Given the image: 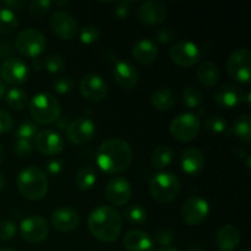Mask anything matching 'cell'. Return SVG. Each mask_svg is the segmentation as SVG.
<instances>
[{
  "instance_id": "7402d4cb",
  "label": "cell",
  "mask_w": 251,
  "mask_h": 251,
  "mask_svg": "<svg viewBox=\"0 0 251 251\" xmlns=\"http://www.w3.org/2000/svg\"><path fill=\"white\" fill-rule=\"evenodd\" d=\"M113 76L115 82L124 90H132L139 82L136 68L127 61H118L113 70Z\"/></svg>"
},
{
  "instance_id": "c3c4849f",
  "label": "cell",
  "mask_w": 251,
  "mask_h": 251,
  "mask_svg": "<svg viewBox=\"0 0 251 251\" xmlns=\"http://www.w3.org/2000/svg\"><path fill=\"white\" fill-rule=\"evenodd\" d=\"M4 5L5 7H7V9L12 10V11L15 12V10L24 9L26 2L22 1V0H6V1H4Z\"/></svg>"
},
{
  "instance_id": "52a82bcc",
  "label": "cell",
  "mask_w": 251,
  "mask_h": 251,
  "mask_svg": "<svg viewBox=\"0 0 251 251\" xmlns=\"http://www.w3.org/2000/svg\"><path fill=\"white\" fill-rule=\"evenodd\" d=\"M201 120L195 113H181L176 115L169 125L172 136L181 142L193 141L200 132Z\"/></svg>"
},
{
  "instance_id": "bcb514c9",
  "label": "cell",
  "mask_w": 251,
  "mask_h": 251,
  "mask_svg": "<svg viewBox=\"0 0 251 251\" xmlns=\"http://www.w3.org/2000/svg\"><path fill=\"white\" fill-rule=\"evenodd\" d=\"M176 38V33L169 27H162L157 32V39L159 43H169Z\"/></svg>"
},
{
  "instance_id": "4316f807",
  "label": "cell",
  "mask_w": 251,
  "mask_h": 251,
  "mask_svg": "<svg viewBox=\"0 0 251 251\" xmlns=\"http://www.w3.org/2000/svg\"><path fill=\"white\" fill-rule=\"evenodd\" d=\"M151 104L157 110L166 112V110L173 108V105L176 104V95L168 87L157 88L151 96Z\"/></svg>"
},
{
  "instance_id": "484cf974",
  "label": "cell",
  "mask_w": 251,
  "mask_h": 251,
  "mask_svg": "<svg viewBox=\"0 0 251 251\" xmlns=\"http://www.w3.org/2000/svg\"><path fill=\"white\" fill-rule=\"evenodd\" d=\"M221 70L212 61H203L198 69V78L200 83L205 87L211 88L216 86L220 81Z\"/></svg>"
},
{
  "instance_id": "ee69618b",
  "label": "cell",
  "mask_w": 251,
  "mask_h": 251,
  "mask_svg": "<svg viewBox=\"0 0 251 251\" xmlns=\"http://www.w3.org/2000/svg\"><path fill=\"white\" fill-rule=\"evenodd\" d=\"M16 234V226L11 221H0V240H10Z\"/></svg>"
},
{
  "instance_id": "8fae6325",
  "label": "cell",
  "mask_w": 251,
  "mask_h": 251,
  "mask_svg": "<svg viewBox=\"0 0 251 251\" xmlns=\"http://www.w3.org/2000/svg\"><path fill=\"white\" fill-rule=\"evenodd\" d=\"M29 75V69L22 59L7 56L0 64V76L4 82L9 85H21L26 82Z\"/></svg>"
},
{
  "instance_id": "f35d334b",
  "label": "cell",
  "mask_w": 251,
  "mask_h": 251,
  "mask_svg": "<svg viewBox=\"0 0 251 251\" xmlns=\"http://www.w3.org/2000/svg\"><path fill=\"white\" fill-rule=\"evenodd\" d=\"M174 240V232L171 228H161L153 235V243L162 248H168Z\"/></svg>"
},
{
  "instance_id": "816d5d0a",
  "label": "cell",
  "mask_w": 251,
  "mask_h": 251,
  "mask_svg": "<svg viewBox=\"0 0 251 251\" xmlns=\"http://www.w3.org/2000/svg\"><path fill=\"white\" fill-rule=\"evenodd\" d=\"M32 68H33L34 70H41V69L43 68V60H41L39 58L33 59V63H32Z\"/></svg>"
},
{
  "instance_id": "d6986e66",
  "label": "cell",
  "mask_w": 251,
  "mask_h": 251,
  "mask_svg": "<svg viewBox=\"0 0 251 251\" xmlns=\"http://www.w3.org/2000/svg\"><path fill=\"white\" fill-rule=\"evenodd\" d=\"M51 226L59 232H71L76 229L80 223V217L75 208L63 206L59 207L51 213L50 216Z\"/></svg>"
},
{
  "instance_id": "9f6ffc18",
  "label": "cell",
  "mask_w": 251,
  "mask_h": 251,
  "mask_svg": "<svg viewBox=\"0 0 251 251\" xmlns=\"http://www.w3.org/2000/svg\"><path fill=\"white\" fill-rule=\"evenodd\" d=\"M186 251H203V249H202V248L198 247V245H193V247L188 248V250H186Z\"/></svg>"
},
{
  "instance_id": "ac0fdd59",
  "label": "cell",
  "mask_w": 251,
  "mask_h": 251,
  "mask_svg": "<svg viewBox=\"0 0 251 251\" xmlns=\"http://www.w3.org/2000/svg\"><path fill=\"white\" fill-rule=\"evenodd\" d=\"M216 104L225 109L235 108L245 100V93L237 85H222L213 93Z\"/></svg>"
},
{
  "instance_id": "4fadbf2b",
  "label": "cell",
  "mask_w": 251,
  "mask_h": 251,
  "mask_svg": "<svg viewBox=\"0 0 251 251\" xmlns=\"http://www.w3.org/2000/svg\"><path fill=\"white\" fill-rule=\"evenodd\" d=\"M80 92L86 100L100 103L108 96V83L97 74H87L80 82Z\"/></svg>"
},
{
  "instance_id": "5b68a950",
  "label": "cell",
  "mask_w": 251,
  "mask_h": 251,
  "mask_svg": "<svg viewBox=\"0 0 251 251\" xmlns=\"http://www.w3.org/2000/svg\"><path fill=\"white\" fill-rule=\"evenodd\" d=\"M180 193V181L176 174L162 173L152 176L150 181V194L159 203H168L176 200Z\"/></svg>"
},
{
  "instance_id": "e575fe53",
  "label": "cell",
  "mask_w": 251,
  "mask_h": 251,
  "mask_svg": "<svg viewBox=\"0 0 251 251\" xmlns=\"http://www.w3.org/2000/svg\"><path fill=\"white\" fill-rule=\"evenodd\" d=\"M43 66H46V70L50 74L61 73V71L65 70L66 61L63 56L58 55V54H50V55L44 58Z\"/></svg>"
},
{
  "instance_id": "7dc6e473",
  "label": "cell",
  "mask_w": 251,
  "mask_h": 251,
  "mask_svg": "<svg viewBox=\"0 0 251 251\" xmlns=\"http://www.w3.org/2000/svg\"><path fill=\"white\" fill-rule=\"evenodd\" d=\"M63 168H64L63 162L58 158L49 159L46 164V171L49 176H58V174L61 173Z\"/></svg>"
},
{
  "instance_id": "ab89813d",
  "label": "cell",
  "mask_w": 251,
  "mask_h": 251,
  "mask_svg": "<svg viewBox=\"0 0 251 251\" xmlns=\"http://www.w3.org/2000/svg\"><path fill=\"white\" fill-rule=\"evenodd\" d=\"M51 1L49 0H33L28 5V12L34 17H43L50 10Z\"/></svg>"
},
{
  "instance_id": "f907efd6",
  "label": "cell",
  "mask_w": 251,
  "mask_h": 251,
  "mask_svg": "<svg viewBox=\"0 0 251 251\" xmlns=\"http://www.w3.org/2000/svg\"><path fill=\"white\" fill-rule=\"evenodd\" d=\"M55 124L58 125L59 129L65 130V129H68V126L70 123H68V117H59V119L56 120Z\"/></svg>"
},
{
  "instance_id": "2e32d148",
  "label": "cell",
  "mask_w": 251,
  "mask_h": 251,
  "mask_svg": "<svg viewBox=\"0 0 251 251\" xmlns=\"http://www.w3.org/2000/svg\"><path fill=\"white\" fill-rule=\"evenodd\" d=\"M132 196L131 184L123 176H114L105 186V198L112 205L124 206Z\"/></svg>"
},
{
  "instance_id": "5bb4252c",
  "label": "cell",
  "mask_w": 251,
  "mask_h": 251,
  "mask_svg": "<svg viewBox=\"0 0 251 251\" xmlns=\"http://www.w3.org/2000/svg\"><path fill=\"white\" fill-rule=\"evenodd\" d=\"M210 213V206L207 201L199 196H193L188 199L181 208V217L183 221L190 227L200 226L206 221Z\"/></svg>"
},
{
  "instance_id": "f6af8a7d",
  "label": "cell",
  "mask_w": 251,
  "mask_h": 251,
  "mask_svg": "<svg viewBox=\"0 0 251 251\" xmlns=\"http://www.w3.org/2000/svg\"><path fill=\"white\" fill-rule=\"evenodd\" d=\"M14 127V119L11 114L4 109H0V134L9 132Z\"/></svg>"
},
{
  "instance_id": "9a60e30c",
  "label": "cell",
  "mask_w": 251,
  "mask_h": 251,
  "mask_svg": "<svg viewBox=\"0 0 251 251\" xmlns=\"http://www.w3.org/2000/svg\"><path fill=\"white\" fill-rule=\"evenodd\" d=\"M96 135V124L88 117H78L66 129V137L74 145H85Z\"/></svg>"
},
{
  "instance_id": "11a10c76",
  "label": "cell",
  "mask_w": 251,
  "mask_h": 251,
  "mask_svg": "<svg viewBox=\"0 0 251 251\" xmlns=\"http://www.w3.org/2000/svg\"><path fill=\"white\" fill-rule=\"evenodd\" d=\"M5 95V85L1 80H0V98Z\"/></svg>"
},
{
  "instance_id": "6f0895ef",
  "label": "cell",
  "mask_w": 251,
  "mask_h": 251,
  "mask_svg": "<svg viewBox=\"0 0 251 251\" xmlns=\"http://www.w3.org/2000/svg\"><path fill=\"white\" fill-rule=\"evenodd\" d=\"M68 1H55V6H68Z\"/></svg>"
},
{
  "instance_id": "44dd1931",
  "label": "cell",
  "mask_w": 251,
  "mask_h": 251,
  "mask_svg": "<svg viewBox=\"0 0 251 251\" xmlns=\"http://www.w3.org/2000/svg\"><path fill=\"white\" fill-rule=\"evenodd\" d=\"M180 167L188 176H199L205 167V154L198 147H188L181 152Z\"/></svg>"
},
{
  "instance_id": "836d02e7",
  "label": "cell",
  "mask_w": 251,
  "mask_h": 251,
  "mask_svg": "<svg viewBox=\"0 0 251 251\" xmlns=\"http://www.w3.org/2000/svg\"><path fill=\"white\" fill-rule=\"evenodd\" d=\"M203 100V95L198 87L188 86L183 91V102L189 109H196L201 105Z\"/></svg>"
},
{
  "instance_id": "30bf717a",
  "label": "cell",
  "mask_w": 251,
  "mask_h": 251,
  "mask_svg": "<svg viewBox=\"0 0 251 251\" xmlns=\"http://www.w3.org/2000/svg\"><path fill=\"white\" fill-rule=\"evenodd\" d=\"M172 61L183 68H191L200 61V48L191 41H180L169 49Z\"/></svg>"
},
{
  "instance_id": "603a6c76",
  "label": "cell",
  "mask_w": 251,
  "mask_h": 251,
  "mask_svg": "<svg viewBox=\"0 0 251 251\" xmlns=\"http://www.w3.org/2000/svg\"><path fill=\"white\" fill-rule=\"evenodd\" d=\"M124 248L126 251H153L154 243L149 233L131 229L124 235Z\"/></svg>"
},
{
  "instance_id": "60d3db41",
  "label": "cell",
  "mask_w": 251,
  "mask_h": 251,
  "mask_svg": "<svg viewBox=\"0 0 251 251\" xmlns=\"http://www.w3.org/2000/svg\"><path fill=\"white\" fill-rule=\"evenodd\" d=\"M74 86H75V82L69 76H60L53 81V88L59 95H66V93L71 92Z\"/></svg>"
},
{
  "instance_id": "e0dca14e",
  "label": "cell",
  "mask_w": 251,
  "mask_h": 251,
  "mask_svg": "<svg viewBox=\"0 0 251 251\" xmlns=\"http://www.w3.org/2000/svg\"><path fill=\"white\" fill-rule=\"evenodd\" d=\"M36 149L46 156H56L64 150V140L55 130L46 129L37 134Z\"/></svg>"
},
{
  "instance_id": "7c38bea8",
  "label": "cell",
  "mask_w": 251,
  "mask_h": 251,
  "mask_svg": "<svg viewBox=\"0 0 251 251\" xmlns=\"http://www.w3.org/2000/svg\"><path fill=\"white\" fill-rule=\"evenodd\" d=\"M49 25L53 33L64 41H70L78 32L77 21L70 12L65 10H58L54 12L49 20Z\"/></svg>"
},
{
  "instance_id": "6da1fadb",
  "label": "cell",
  "mask_w": 251,
  "mask_h": 251,
  "mask_svg": "<svg viewBox=\"0 0 251 251\" xmlns=\"http://www.w3.org/2000/svg\"><path fill=\"white\" fill-rule=\"evenodd\" d=\"M134 153L126 141L122 139H109L100 145L96 153L97 166L108 174L125 172L132 163Z\"/></svg>"
},
{
  "instance_id": "cb8c5ba5",
  "label": "cell",
  "mask_w": 251,
  "mask_h": 251,
  "mask_svg": "<svg viewBox=\"0 0 251 251\" xmlns=\"http://www.w3.org/2000/svg\"><path fill=\"white\" fill-rule=\"evenodd\" d=\"M132 56L137 63L142 65H150L154 63L158 56V47L151 39L142 38L132 47Z\"/></svg>"
},
{
  "instance_id": "d4e9b609",
  "label": "cell",
  "mask_w": 251,
  "mask_h": 251,
  "mask_svg": "<svg viewBox=\"0 0 251 251\" xmlns=\"http://www.w3.org/2000/svg\"><path fill=\"white\" fill-rule=\"evenodd\" d=\"M240 243V233L233 225H226L216 235V244L221 251H234Z\"/></svg>"
},
{
  "instance_id": "7bdbcfd3",
  "label": "cell",
  "mask_w": 251,
  "mask_h": 251,
  "mask_svg": "<svg viewBox=\"0 0 251 251\" xmlns=\"http://www.w3.org/2000/svg\"><path fill=\"white\" fill-rule=\"evenodd\" d=\"M132 2L129 0H122V1H117L113 7V12L118 19H126L131 12Z\"/></svg>"
},
{
  "instance_id": "f5cc1de1",
  "label": "cell",
  "mask_w": 251,
  "mask_h": 251,
  "mask_svg": "<svg viewBox=\"0 0 251 251\" xmlns=\"http://www.w3.org/2000/svg\"><path fill=\"white\" fill-rule=\"evenodd\" d=\"M5 184H6V178H5L4 174L0 172V190H2V189H4Z\"/></svg>"
},
{
  "instance_id": "277c9868",
  "label": "cell",
  "mask_w": 251,
  "mask_h": 251,
  "mask_svg": "<svg viewBox=\"0 0 251 251\" xmlns=\"http://www.w3.org/2000/svg\"><path fill=\"white\" fill-rule=\"evenodd\" d=\"M28 109L34 122L43 125L55 123L61 113L60 103L49 92H39L34 95L29 100Z\"/></svg>"
},
{
  "instance_id": "681fc988",
  "label": "cell",
  "mask_w": 251,
  "mask_h": 251,
  "mask_svg": "<svg viewBox=\"0 0 251 251\" xmlns=\"http://www.w3.org/2000/svg\"><path fill=\"white\" fill-rule=\"evenodd\" d=\"M12 53L9 42H0V56H7Z\"/></svg>"
},
{
  "instance_id": "f546056e",
  "label": "cell",
  "mask_w": 251,
  "mask_h": 251,
  "mask_svg": "<svg viewBox=\"0 0 251 251\" xmlns=\"http://www.w3.org/2000/svg\"><path fill=\"white\" fill-rule=\"evenodd\" d=\"M174 157L173 150L169 146H157L151 154V164L156 169H164L172 163Z\"/></svg>"
},
{
  "instance_id": "b9f144b4",
  "label": "cell",
  "mask_w": 251,
  "mask_h": 251,
  "mask_svg": "<svg viewBox=\"0 0 251 251\" xmlns=\"http://www.w3.org/2000/svg\"><path fill=\"white\" fill-rule=\"evenodd\" d=\"M33 151V145L28 140H22V139H16L14 146V152L16 153V156H19L20 158H25V157L29 156Z\"/></svg>"
},
{
  "instance_id": "7a4b0ae2",
  "label": "cell",
  "mask_w": 251,
  "mask_h": 251,
  "mask_svg": "<svg viewBox=\"0 0 251 251\" xmlns=\"http://www.w3.org/2000/svg\"><path fill=\"white\" fill-rule=\"evenodd\" d=\"M87 226L93 237L100 242L112 243L122 233L123 218L114 207L100 205L90 213Z\"/></svg>"
},
{
  "instance_id": "680465c9",
  "label": "cell",
  "mask_w": 251,
  "mask_h": 251,
  "mask_svg": "<svg viewBox=\"0 0 251 251\" xmlns=\"http://www.w3.org/2000/svg\"><path fill=\"white\" fill-rule=\"evenodd\" d=\"M158 251H179L178 249H176V248H171V247H168V248H162L161 250H158Z\"/></svg>"
},
{
  "instance_id": "ba28073f",
  "label": "cell",
  "mask_w": 251,
  "mask_h": 251,
  "mask_svg": "<svg viewBox=\"0 0 251 251\" xmlns=\"http://www.w3.org/2000/svg\"><path fill=\"white\" fill-rule=\"evenodd\" d=\"M251 53L249 48H239L230 54L227 70L230 77L239 83H249L251 77Z\"/></svg>"
},
{
  "instance_id": "9c48e42d",
  "label": "cell",
  "mask_w": 251,
  "mask_h": 251,
  "mask_svg": "<svg viewBox=\"0 0 251 251\" xmlns=\"http://www.w3.org/2000/svg\"><path fill=\"white\" fill-rule=\"evenodd\" d=\"M21 237L29 244H38L47 239L49 234V226L46 218L33 215L25 218L20 226Z\"/></svg>"
},
{
  "instance_id": "94428289",
  "label": "cell",
  "mask_w": 251,
  "mask_h": 251,
  "mask_svg": "<svg viewBox=\"0 0 251 251\" xmlns=\"http://www.w3.org/2000/svg\"><path fill=\"white\" fill-rule=\"evenodd\" d=\"M239 251H250L249 249H242V250H239Z\"/></svg>"
},
{
  "instance_id": "4dcf8cb0",
  "label": "cell",
  "mask_w": 251,
  "mask_h": 251,
  "mask_svg": "<svg viewBox=\"0 0 251 251\" xmlns=\"http://www.w3.org/2000/svg\"><path fill=\"white\" fill-rule=\"evenodd\" d=\"M19 26V19L12 10L0 7V34L12 33Z\"/></svg>"
},
{
  "instance_id": "d6a6232c",
  "label": "cell",
  "mask_w": 251,
  "mask_h": 251,
  "mask_svg": "<svg viewBox=\"0 0 251 251\" xmlns=\"http://www.w3.org/2000/svg\"><path fill=\"white\" fill-rule=\"evenodd\" d=\"M124 218L130 225L140 226L146 222L147 212L142 206L130 205L124 210Z\"/></svg>"
},
{
  "instance_id": "74e56055",
  "label": "cell",
  "mask_w": 251,
  "mask_h": 251,
  "mask_svg": "<svg viewBox=\"0 0 251 251\" xmlns=\"http://www.w3.org/2000/svg\"><path fill=\"white\" fill-rule=\"evenodd\" d=\"M100 31L95 25H87L80 29V41L83 44H92L100 39Z\"/></svg>"
},
{
  "instance_id": "83f0119b",
  "label": "cell",
  "mask_w": 251,
  "mask_h": 251,
  "mask_svg": "<svg viewBox=\"0 0 251 251\" xmlns=\"http://www.w3.org/2000/svg\"><path fill=\"white\" fill-rule=\"evenodd\" d=\"M97 180V171L92 166L81 167L75 176V185L78 190L88 191L93 188Z\"/></svg>"
},
{
  "instance_id": "6125c7cd",
  "label": "cell",
  "mask_w": 251,
  "mask_h": 251,
  "mask_svg": "<svg viewBox=\"0 0 251 251\" xmlns=\"http://www.w3.org/2000/svg\"><path fill=\"white\" fill-rule=\"evenodd\" d=\"M0 64H1V56H0Z\"/></svg>"
},
{
  "instance_id": "1f68e13d",
  "label": "cell",
  "mask_w": 251,
  "mask_h": 251,
  "mask_svg": "<svg viewBox=\"0 0 251 251\" xmlns=\"http://www.w3.org/2000/svg\"><path fill=\"white\" fill-rule=\"evenodd\" d=\"M7 105L14 110H21L27 104V93L22 88L12 87L5 93Z\"/></svg>"
},
{
  "instance_id": "d590c367",
  "label": "cell",
  "mask_w": 251,
  "mask_h": 251,
  "mask_svg": "<svg viewBox=\"0 0 251 251\" xmlns=\"http://www.w3.org/2000/svg\"><path fill=\"white\" fill-rule=\"evenodd\" d=\"M37 134H38V127L32 122H24L22 124H20L16 132H15L17 139L28 140V141L36 139Z\"/></svg>"
},
{
  "instance_id": "db71d44e",
  "label": "cell",
  "mask_w": 251,
  "mask_h": 251,
  "mask_svg": "<svg viewBox=\"0 0 251 251\" xmlns=\"http://www.w3.org/2000/svg\"><path fill=\"white\" fill-rule=\"evenodd\" d=\"M4 157H5V150L4 147H2L1 142H0V164H1L2 161H4Z\"/></svg>"
},
{
  "instance_id": "8d00e7d4",
  "label": "cell",
  "mask_w": 251,
  "mask_h": 251,
  "mask_svg": "<svg viewBox=\"0 0 251 251\" xmlns=\"http://www.w3.org/2000/svg\"><path fill=\"white\" fill-rule=\"evenodd\" d=\"M205 126L206 130L212 132V134H222V132L227 130L228 125L227 122L222 117H220V115H211V117L206 119Z\"/></svg>"
},
{
  "instance_id": "91938a15",
  "label": "cell",
  "mask_w": 251,
  "mask_h": 251,
  "mask_svg": "<svg viewBox=\"0 0 251 251\" xmlns=\"http://www.w3.org/2000/svg\"><path fill=\"white\" fill-rule=\"evenodd\" d=\"M0 251H16V250L11 249V248H5V249H1Z\"/></svg>"
},
{
  "instance_id": "f1b7e54d",
  "label": "cell",
  "mask_w": 251,
  "mask_h": 251,
  "mask_svg": "<svg viewBox=\"0 0 251 251\" xmlns=\"http://www.w3.org/2000/svg\"><path fill=\"white\" fill-rule=\"evenodd\" d=\"M232 132L235 137L243 141L244 144L250 145L251 142V118L250 115H239L233 122Z\"/></svg>"
},
{
  "instance_id": "ffe728a7",
  "label": "cell",
  "mask_w": 251,
  "mask_h": 251,
  "mask_svg": "<svg viewBox=\"0 0 251 251\" xmlns=\"http://www.w3.org/2000/svg\"><path fill=\"white\" fill-rule=\"evenodd\" d=\"M167 16V6L157 0H149L140 5L137 17L146 25H159Z\"/></svg>"
},
{
  "instance_id": "8992f818",
  "label": "cell",
  "mask_w": 251,
  "mask_h": 251,
  "mask_svg": "<svg viewBox=\"0 0 251 251\" xmlns=\"http://www.w3.org/2000/svg\"><path fill=\"white\" fill-rule=\"evenodd\" d=\"M47 47L46 36L36 28H26L20 32L15 38V48L22 55L36 59Z\"/></svg>"
},
{
  "instance_id": "3957f363",
  "label": "cell",
  "mask_w": 251,
  "mask_h": 251,
  "mask_svg": "<svg viewBox=\"0 0 251 251\" xmlns=\"http://www.w3.org/2000/svg\"><path fill=\"white\" fill-rule=\"evenodd\" d=\"M17 188L27 200L39 201L48 193V178L38 167H27L17 176Z\"/></svg>"
}]
</instances>
